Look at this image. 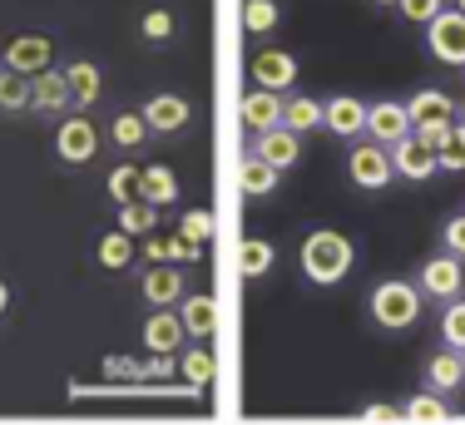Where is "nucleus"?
<instances>
[{"label": "nucleus", "instance_id": "f257e3e1", "mask_svg": "<svg viewBox=\"0 0 465 425\" xmlns=\"http://www.w3.org/2000/svg\"><path fill=\"white\" fill-rule=\"evenodd\" d=\"M351 267V242L341 238V232H312V238L302 242V272L312 277V282H341Z\"/></svg>", "mask_w": 465, "mask_h": 425}, {"label": "nucleus", "instance_id": "f03ea898", "mask_svg": "<svg viewBox=\"0 0 465 425\" xmlns=\"http://www.w3.org/2000/svg\"><path fill=\"white\" fill-rule=\"evenodd\" d=\"M416 311H420V297H416L411 282H381L371 292V317L381 321V327H391V331L411 327Z\"/></svg>", "mask_w": 465, "mask_h": 425}, {"label": "nucleus", "instance_id": "7ed1b4c3", "mask_svg": "<svg viewBox=\"0 0 465 425\" xmlns=\"http://www.w3.org/2000/svg\"><path fill=\"white\" fill-rule=\"evenodd\" d=\"M411 129H416V124H411V109L396 104V99H381V104L367 109V133L381 143V149H386V143L396 149L401 139H411Z\"/></svg>", "mask_w": 465, "mask_h": 425}, {"label": "nucleus", "instance_id": "20e7f679", "mask_svg": "<svg viewBox=\"0 0 465 425\" xmlns=\"http://www.w3.org/2000/svg\"><path fill=\"white\" fill-rule=\"evenodd\" d=\"M430 54L446 64H465V15L460 10H440L430 20Z\"/></svg>", "mask_w": 465, "mask_h": 425}, {"label": "nucleus", "instance_id": "39448f33", "mask_svg": "<svg viewBox=\"0 0 465 425\" xmlns=\"http://www.w3.org/2000/svg\"><path fill=\"white\" fill-rule=\"evenodd\" d=\"M5 70L35 80L40 70H50V40L45 35H15L5 44Z\"/></svg>", "mask_w": 465, "mask_h": 425}, {"label": "nucleus", "instance_id": "423d86ee", "mask_svg": "<svg viewBox=\"0 0 465 425\" xmlns=\"http://www.w3.org/2000/svg\"><path fill=\"white\" fill-rule=\"evenodd\" d=\"M391 153L381 149V143H361V149H351V183L361 188H386L391 183Z\"/></svg>", "mask_w": 465, "mask_h": 425}, {"label": "nucleus", "instance_id": "0eeeda50", "mask_svg": "<svg viewBox=\"0 0 465 425\" xmlns=\"http://www.w3.org/2000/svg\"><path fill=\"white\" fill-rule=\"evenodd\" d=\"M252 80H258V89H268V94H282L297 80V60L287 50H262L252 60Z\"/></svg>", "mask_w": 465, "mask_h": 425}, {"label": "nucleus", "instance_id": "6e6552de", "mask_svg": "<svg viewBox=\"0 0 465 425\" xmlns=\"http://www.w3.org/2000/svg\"><path fill=\"white\" fill-rule=\"evenodd\" d=\"M54 149H60L64 163H90L94 159V124L90 119H64L60 133H54Z\"/></svg>", "mask_w": 465, "mask_h": 425}, {"label": "nucleus", "instance_id": "1a4fd4ad", "mask_svg": "<svg viewBox=\"0 0 465 425\" xmlns=\"http://www.w3.org/2000/svg\"><path fill=\"white\" fill-rule=\"evenodd\" d=\"M322 124L331 133H341V139H351V133L367 129V104H361V99H351V94H337L331 104H322Z\"/></svg>", "mask_w": 465, "mask_h": 425}, {"label": "nucleus", "instance_id": "9d476101", "mask_svg": "<svg viewBox=\"0 0 465 425\" xmlns=\"http://www.w3.org/2000/svg\"><path fill=\"white\" fill-rule=\"evenodd\" d=\"M252 153H258L262 163H268V169H292L297 163V133L292 129H268V133H258V143H252Z\"/></svg>", "mask_w": 465, "mask_h": 425}, {"label": "nucleus", "instance_id": "9b49d317", "mask_svg": "<svg viewBox=\"0 0 465 425\" xmlns=\"http://www.w3.org/2000/svg\"><path fill=\"white\" fill-rule=\"evenodd\" d=\"M242 124L252 133H268L282 124V94H268V89H252L248 99H242Z\"/></svg>", "mask_w": 465, "mask_h": 425}, {"label": "nucleus", "instance_id": "f8f14e48", "mask_svg": "<svg viewBox=\"0 0 465 425\" xmlns=\"http://www.w3.org/2000/svg\"><path fill=\"white\" fill-rule=\"evenodd\" d=\"M183 321L173 317V311H153L149 317V327H143V346H149V351H163V356H173L183 346Z\"/></svg>", "mask_w": 465, "mask_h": 425}, {"label": "nucleus", "instance_id": "ddd939ff", "mask_svg": "<svg viewBox=\"0 0 465 425\" xmlns=\"http://www.w3.org/2000/svg\"><path fill=\"white\" fill-rule=\"evenodd\" d=\"M391 163H396V173H406V178H430V173L440 169V159H436V153H430L420 139H401V143H396V149H391Z\"/></svg>", "mask_w": 465, "mask_h": 425}, {"label": "nucleus", "instance_id": "4468645a", "mask_svg": "<svg viewBox=\"0 0 465 425\" xmlns=\"http://www.w3.org/2000/svg\"><path fill=\"white\" fill-rule=\"evenodd\" d=\"M420 287H426L430 297H456L460 292V262L456 257H430L426 267H420Z\"/></svg>", "mask_w": 465, "mask_h": 425}, {"label": "nucleus", "instance_id": "2eb2a0df", "mask_svg": "<svg viewBox=\"0 0 465 425\" xmlns=\"http://www.w3.org/2000/svg\"><path fill=\"white\" fill-rule=\"evenodd\" d=\"M143 124L159 129V133H173V129L188 124V104L179 94H153L149 104H143Z\"/></svg>", "mask_w": 465, "mask_h": 425}, {"label": "nucleus", "instance_id": "dca6fc26", "mask_svg": "<svg viewBox=\"0 0 465 425\" xmlns=\"http://www.w3.org/2000/svg\"><path fill=\"white\" fill-rule=\"evenodd\" d=\"M143 297H149L153 307L179 301L183 297V272H173V267H149V272H143Z\"/></svg>", "mask_w": 465, "mask_h": 425}, {"label": "nucleus", "instance_id": "f3484780", "mask_svg": "<svg viewBox=\"0 0 465 425\" xmlns=\"http://www.w3.org/2000/svg\"><path fill=\"white\" fill-rule=\"evenodd\" d=\"M30 104H35V109H64V104H70V80H64V74L40 70L35 80H30Z\"/></svg>", "mask_w": 465, "mask_h": 425}, {"label": "nucleus", "instance_id": "a211bd4d", "mask_svg": "<svg viewBox=\"0 0 465 425\" xmlns=\"http://www.w3.org/2000/svg\"><path fill=\"white\" fill-rule=\"evenodd\" d=\"M238 188H242V193H252V198L272 193V188H278V169H268L258 153H248V159L238 163Z\"/></svg>", "mask_w": 465, "mask_h": 425}, {"label": "nucleus", "instance_id": "6ab92c4d", "mask_svg": "<svg viewBox=\"0 0 465 425\" xmlns=\"http://www.w3.org/2000/svg\"><path fill=\"white\" fill-rule=\"evenodd\" d=\"M179 321H183L188 337H208V331L218 327V307H213V297H188V301H183V311H179Z\"/></svg>", "mask_w": 465, "mask_h": 425}, {"label": "nucleus", "instance_id": "aec40b11", "mask_svg": "<svg viewBox=\"0 0 465 425\" xmlns=\"http://www.w3.org/2000/svg\"><path fill=\"white\" fill-rule=\"evenodd\" d=\"M317 124H322V104H317V99H307V94L282 99V129L307 133V129H317Z\"/></svg>", "mask_w": 465, "mask_h": 425}, {"label": "nucleus", "instance_id": "412c9836", "mask_svg": "<svg viewBox=\"0 0 465 425\" xmlns=\"http://www.w3.org/2000/svg\"><path fill=\"white\" fill-rule=\"evenodd\" d=\"M179 198V178H173V169H163V163H153V169H143V203L163 208Z\"/></svg>", "mask_w": 465, "mask_h": 425}, {"label": "nucleus", "instance_id": "4be33fe9", "mask_svg": "<svg viewBox=\"0 0 465 425\" xmlns=\"http://www.w3.org/2000/svg\"><path fill=\"white\" fill-rule=\"evenodd\" d=\"M465 381V356L460 351H436L430 356V386L436 390H456Z\"/></svg>", "mask_w": 465, "mask_h": 425}, {"label": "nucleus", "instance_id": "5701e85b", "mask_svg": "<svg viewBox=\"0 0 465 425\" xmlns=\"http://www.w3.org/2000/svg\"><path fill=\"white\" fill-rule=\"evenodd\" d=\"M406 109H411V124H430V119H450V114H456V109H450V99L440 94V89H420Z\"/></svg>", "mask_w": 465, "mask_h": 425}, {"label": "nucleus", "instance_id": "b1692460", "mask_svg": "<svg viewBox=\"0 0 465 425\" xmlns=\"http://www.w3.org/2000/svg\"><path fill=\"white\" fill-rule=\"evenodd\" d=\"M64 80H70V99H80V104H94L99 99V70L90 60H74L70 70H64Z\"/></svg>", "mask_w": 465, "mask_h": 425}, {"label": "nucleus", "instance_id": "393cba45", "mask_svg": "<svg viewBox=\"0 0 465 425\" xmlns=\"http://www.w3.org/2000/svg\"><path fill=\"white\" fill-rule=\"evenodd\" d=\"M109 193H114V203L119 208H129V203H143V169H114L109 173Z\"/></svg>", "mask_w": 465, "mask_h": 425}, {"label": "nucleus", "instance_id": "a878e982", "mask_svg": "<svg viewBox=\"0 0 465 425\" xmlns=\"http://www.w3.org/2000/svg\"><path fill=\"white\" fill-rule=\"evenodd\" d=\"M238 272L242 277H262V272H272V242H262V238H248L238 248Z\"/></svg>", "mask_w": 465, "mask_h": 425}, {"label": "nucleus", "instance_id": "bb28decb", "mask_svg": "<svg viewBox=\"0 0 465 425\" xmlns=\"http://www.w3.org/2000/svg\"><path fill=\"white\" fill-rule=\"evenodd\" d=\"M129 257H134V238H129V232H104V238H99V262L109 267V272H119V267H129Z\"/></svg>", "mask_w": 465, "mask_h": 425}, {"label": "nucleus", "instance_id": "cd10ccee", "mask_svg": "<svg viewBox=\"0 0 465 425\" xmlns=\"http://www.w3.org/2000/svg\"><path fill=\"white\" fill-rule=\"evenodd\" d=\"M179 371H183V381L193 386V390H203V386H213V351H183L179 356Z\"/></svg>", "mask_w": 465, "mask_h": 425}, {"label": "nucleus", "instance_id": "c85d7f7f", "mask_svg": "<svg viewBox=\"0 0 465 425\" xmlns=\"http://www.w3.org/2000/svg\"><path fill=\"white\" fill-rule=\"evenodd\" d=\"M119 232H159V208L153 203H129V208H119Z\"/></svg>", "mask_w": 465, "mask_h": 425}, {"label": "nucleus", "instance_id": "c756f323", "mask_svg": "<svg viewBox=\"0 0 465 425\" xmlns=\"http://www.w3.org/2000/svg\"><path fill=\"white\" fill-rule=\"evenodd\" d=\"M278 20H282V10L272 5V0H248V5H242V30H252V35L272 30Z\"/></svg>", "mask_w": 465, "mask_h": 425}, {"label": "nucleus", "instance_id": "7c9ffc66", "mask_svg": "<svg viewBox=\"0 0 465 425\" xmlns=\"http://www.w3.org/2000/svg\"><path fill=\"white\" fill-rule=\"evenodd\" d=\"M179 238H188V242H198V248H203V242L213 238V212H208V208L183 212V218H179Z\"/></svg>", "mask_w": 465, "mask_h": 425}, {"label": "nucleus", "instance_id": "2f4dec72", "mask_svg": "<svg viewBox=\"0 0 465 425\" xmlns=\"http://www.w3.org/2000/svg\"><path fill=\"white\" fill-rule=\"evenodd\" d=\"M0 104L5 109H25L30 104V80L25 74H15V70L0 74Z\"/></svg>", "mask_w": 465, "mask_h": 425}, {"label": "nucleus", "instance_id": "473e14b6", "mask_svg": "<svg viewBox=\"0 0 465 425\" xmlns=\"http://www.w3.org/2000/svg\"><path fill=\"white\" fill-rule=\"evenodd\" d=\"M406 420H416V425H440V420H446V406H440L436 396H411V400H406Z\"/></svg>", "mask_w": 465, "mask_h": 425}, {"label": "nucleus", "instance_id": "72a5a7b5", "mask_svg": "<svg viewBox=\"0 0 465 425\" xmlns=\"http://www.w3.org/2000/svg\"><path fill=\"white\" fill-rule=\"evenodd\" d=\"M450 129H456L450 119H430V124H416L411 129V139H420L430 153H440V149H446V139H450Z\"/></svg>", "mask_w": 465, "mask_h": 425}, {"label": "nucleus", "instance_id": "f704fd0d", "mask_svg": "<svg viewBox=\"0 0 465 425\" xmlns=\"http://www.w3.org/2000/svg\"><path fill=\"white\" fill-rule=\"evenodd\" d=\"M143 133H149V124H143V114H119V119H114V143H124V149H134V143H143Z\"/></svg>", "mask_w": 465, "mask_h": 425}, {"label": "nucleus", "instance_id": "c9c22d12", "mask_svg": "<svg viewBox=\"0 0 465 425\" xmlns=\"http://www.w3.org/2000/svg\"><path fill=\"white\" fill-rule=\"evenodd\" d=\"M436 159H440V169H465V124H456V129H450L446 149H440Z\"/></svg>", "mask_w": 465, "mask_h": 425}, {"label": "nucleus", "instance_id": "e433bc0d", "mask_svg": "<svg viewBox=\"0 0 465 425\" xmlns=\"http://www.w3.org/2000/svg\"><path fill=\"white\" fill-rule=\"evenodd\" d=\"M440 337L456 346V351H465V301H456V307L446 311V321H440Z\"/></svg>", "mask_w": 465, "mask_h": 425}, {"label": "nucleus", "instance_id": "4c0bfd02", "mask_svg": "<svg viewBox=\"0 0 465 425\" xmlns=\"http://www.w3.org/2000/svg\"><path fill=\"white\" fill-rule=\"evenodd\" d=\"M396 5H401L406 20H420V25H430L440 15V0H396Z\"/></svg>", "mask_w": 465, "mask_h": 425}, {"label": "nucleus", "instance_id": "58836bf2", "mask_svg": "<svg viewBox=\"0 0 465 425\" xmlns=\"http://www.w3.org/2000/svg\"><path fill=\"white\" fill-rule=\"evenodd\" d=\"M143 35H149V40H169L173 35V15H169V10H149V15H143Z\"/></svg>", "mask_w": 465, "mask_h": 425}, {"label": "nucleus", "instance_id": "ea45409f", "mask_svg": "<svg viewBox=\"0 0 465 425\" xmlns=\"http://www.w3.org/2000/svg\"><path fill=\"white\" fill-rule=\"evenodd\" d=\"M173 366H179V361H173V356L153 351L149 361H139V376H149V381H159V376H169V371H173Z\"/></svg>", "mask_w": 465, "mask_h": 425}, {"label": "nucleus", "instance_id": "a19ab883", "mask_svg": "<svg viewBox=\"0 0 465 425\" xmlns=\"http://www.w3.org/2000/svg\"><path fill=\"white\" fill-rule=\"evenodd\" d=\"M446 248H450V257H456V262L465 257V212L446 222Z\"/></svg>", "mask_w": 465, "mask_h": 425}, {"label": "nucleus", "instance_id": "79ce46f5", "mask_svg": "<svg viewBox=\"0 0 465 425\" xmlns=\"http://www.w3.org/2000/svg\"><path fill=\"white\" fill-rule=\"evenodd\" d=\"M104 371H109V376H139V361H129V356H109Z\"/></svg>", "mask_w": 465, "mask_h": 425}, {"label": "nucleus", "instance_id": "37998d69", "mask_svg": "<svg viewBox=\"0 0 465 425\" xmlns=\"http://www.w3.org/2000/svg\"><path fill=\"white\" fill-rule=\"evenodd\" d=\"M367 420L371 425H386V420H396V410L391 406H367Z\"/></svg>", "mask_w": 465, "mask_h": 425}, {"label": "nucleus", "instance_id": "c03bdc74", "mask_svg": "<svg viewBox=\"0 0 465 425\" xmlns=\"http://www.w3.org/2000/svg\"><path fill=\"white\" fill-rule=\"evenodd\" d=\"M5 307H10V292H5V282H0V317H5Z\"/></svg>", "mask_w": 465, "mask_h": 425}, {"label": "nucleus", "instance_id": "a18cd8bd", "mask_svg": "<svg viewBox=\"0 0 465 425\" xmlns=\"http://www.w3.org/2000/svg\"><path fill=\"white\" fill-rule=\"evenodd\" d=\"M456 10H460V15H465V0H456Z\"/></svg>", "mask_w": 465, "mask_h": 425}, {"label": "nucleus", "instance_id": "49530a36", "mask_svg": "<svg viewBox=\"0 0 465 425\" xmlns=\"http://www.w3.org/2000/svg\"><path fill=\"white\" fill-rule=\"evenodd\" d=\"M376 5H391V0H376Z\"/></svg>", "mask_w": 465, "mask_h": 425}]
</instances>
